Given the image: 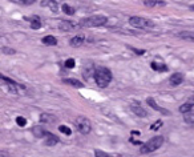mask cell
Returning <instances> with one entry per match:
<instances>
[{
    "instance_id": "cell-8",
    "label": "cell",
    "mask_w": 194,
    "mask_h": 157,
    "mask_svg": "<svg viewBox=\"0 0 194 157\" xmlns=\"http://www.w3.org/2000/svg\"><path fill=\"white\" fill-rule=\"evenodd\" d=\"M182 83H183V75L180 72H174L173 75L169 77V84L173 87H178V85H181Z\"/></svg>"
},
{
    "instance_id": "cell-2",
    "label": "cell",
    "mask_w": 194,
    "mask_h": 157,
    "mask_svg": "<svg viewBox=\"0 0 194 157\" xmlns=\"http://www.w3.org/2000/svg\"><path fill=\"white\" fill-rule=\"evenodd\" d=\"M163 144V137L162 136H154L152 137L149 141L144 143L140 148V153L145 155V153H152V152H156L157 149H160Z\"/></svg>"
},
{
    "instance_id": "cell-7",
    "label": "cell",
    "mask_w": 194,
    "mask_h": 157,
    "mask_svg": "<svg viewBox=\"0 0 194 157\" xmlns=\"http://www.w3.org/2000/svg\"><path fill=\"white\" fill-rule=\"evenodd\" d=\"M146 102L149 104V107H152L154 111L160 112V113H162L163 116H170V115H172V113H170V112H169L168 109H165V108H161V107H158V105H157V102L154 101V99H153V97H148V99H146Z\"/></svg>"
},
{
    "instance_id": "cell-4",
    "label": "cell",
    "mask_w": 194,
    "mask_h": 157,
    "mask_svg": "<svg viewBox=\"0 0 194 157\" xmlns=\"http://www.w3.org/2000/svg\"><path fill=\"white\" fill-rule=\"evenodd\" d=\"M129 24L134 28H140V29H150L154 28V23L150 19L141 17V16H132L129 19Z\"/></svg>"
},
{
    "instance_id": "cell-23",
    "label": "cell",
    "mask_w": 194,
    "mask_h": 157,
    "mask_svg": "<svg viewBox=\"0 0 194 157\" xmlns=\"http://www.w3.org/2000/svg\"><path fill=\"white\" fill-rule=\"evenodd\" d=\"M94 156H96V157H120V156H117V155L106 153V152L100 150V149H96V150H94Z\"/></svg>"
},
{
    "instance_id": "cell-20",
    "label": "cell",
    "mask_w": 194,
    "mask_h": 157,
    "mask_svg": "<svg viewBox=\"0 0 194 157\" xmlns=\"http://www.w3.org/2000/svg\"><path fill=\"white\" fill-rule=\"evenodd\" d=\"M183 121L186 122L187 125H194V112H187V113H183Z\"/></svg>"
},
{
    "instance_id": "cell-29",
    "label": "cell",
    "mask_w": 194,
    "mask_h": 157,
    "mask_svg": "<svg viewBox=\"0 0 194 157\" xmlns=\"http://www.w3.org/2000/svg\"><path fill=\"white\" fill-rule=\"evenodd\" d=\"M160 126H162V121L158 120V121H156V122H154V124L150 126V129H152V131H157L158 128H160Z\"/></svg>"
},
{
    "instance_id": "cell-15",
    "label": "cell",
    "mask_w": 194,
    "mask_h": 157,
    "mask_svg": "<svg viewBox=\"0 0 194 157\" xmlns=\"http://www.w3.org/2000/svg\"><path fill=\"white\" fill-rule=\"evenodd\" d=\"M40 121L44 122V124H51V122L56 121V117L53 115H48V113H41L40 115Z\"/></svg>"
},
{
    "instance_id": "cell-3",
    "label": "cell",
    "mask_w": 194,
    "mask_h": 157,
    "mask_svg": "<svg viewBox=\"0 0 194 157\" xmlns=\"http://www.w3.org/2000/svg\"><path fill=\"white\" fill-rule=\"evenodd\" d=\"M108 21L106 16H102V15H94V16L87 17V19H81L80 20V26L81 28H91V27H101L105 26Z\"/></svg>"
},
{
    "instance_id": "cell-18",
    "label": "cell",
    "mask_w": 194,
    "mask_h": 157,
    "mask_svg": "<svg viewBox=\"0 0 194 157\" xmlns=\"http://www.w3.org/2000/svg\"><path fill=\"white\" fill-rule=\"evenodd\" d=\"M193 108H194V102L193 101H187V102H185V104H182L180 107V112H181V113H187V112H190Z\"/></svg>"
},
{
    "instance_id": "cell-12",
    "label": "cell",
    "mask_w": 194,
    "mask_h": 157,
    "mask_svg": "<svg viewBox=\"0 0 194 157\" xmlns=\"http://www.w3.org/2000/svg\"><path fill=\"white\" fill-rule=\"evenodd\" d=\"M32 132H33V135L36 136V137H45V135H47V131L43 128L41 125H36V126H33L32 128Z\"/></svg>"
},
{
    "instance_id": "cell-13",
    "label": "cell",
    "mask_w": 194,
    "mask_h": 157,
    "mask_svg": "<svg viewBox=\"0 0 194 157\" xmlns=\"http://www.w3.org/2000/svg\"><path fill=\"white\" fill-rule=\"evenodd\" d=\"M69 44H71V47H74V48L81 47L84 44V37L83 36H74L69 40Z\"/></svg>"
},
{
    "instance_id": "cell-22",
    "label": "cell",
    "mask_w": 194,
    "mask_h": 157,
    "mask_svg": "<svg viewBox=\"0 0 194 157\" xmlns=\"http://www.w3.org/2000/svg\"><path fill=\"white\" fill-rule=\"evenodd\" d=\"M43 6H47V7H49V9L51 11H53V12H57V3L54 2V0H47V2H44V3H41Z\"/></svg>"
},
{
    "instance_id": "cell-27",
    "label": "cell",
    "mask_w": 194,
    "mask_h": 157,
    "mask_svg": "<svg viewBox=\"0 0 194 157\" xmlns=\"http://www.w3.org/2000/svg\"><path fill=\"white\" fill-rule=\"evenodd\" d=\"M59 131H60L61 133H65L67 136H71L72 135L71 128H68V126H65V125H60V126H59Z\"/></svg>"
},
{
    "instance_id": "cell-14",
    "label": "cell",
    "mask_w": 194,
    "mask_h": 157,
    "mask_svg": "<svg viewBox=\"0 0 194 157\" xmlns=\"http://www.w3.org/2000/svg\"><path fill=\"white\" fill-rule=\"evenodd\" d=\"M144 4L149 8H153V7H158V6H165L166 3L162 2V0H145Z\"/></svg>"
},
{
    "instance_id": "cell-31",
    "label": "cell",
    "mask_w": 194,
    "mask_h": 157,
    "mask_svg": "<svg viewBox=\"0 0 194 157\" xmlns=\"http://www.w3.org/2000/svg\"><path fill=\"white\" fill-rule=\"evenodd\" d=\"M6 156H7L6 152H0V157H6Z\"/></svg>"
},
{
    "instance_id": "cell-19",
    "label": "cell",
    "mask_w": 194,
    "mask_h": 157,
    "mask_svg": "<svg viewBox=\"0 0 194 157\" xmlns=\"http://www.w3.org/2000/svg\"><path fill=\"white\" fill-rule=\"evenodd\" d=\"M41 41L43 44H45V45H56L57 44V39L54 37V36H45V37H43L41 39Z\"/></svg>"
},
{
    "instance_id": "cell-21",
    "label": "cell",
    "mask_w": 194,
    "mask_h": 157,
    "mask_svg": "<svg viewBox=\"0 0 194 157\" xmlns=\"http://www.w3.org/2000/svg\"><path fill=\"white\" fill-rule=\"evenodd\" d=\"M152 69H154V71H157V72H166L168 71V67L165 65V64H158V63H156V61H153L152 63Z\"/></svg>"
},
{
    "instance_id": "cell-6",
    "label": "cell",
    "mask_w": 194,
    "mask_h": 157,
    "mask_svg": "<svg viewBox=\"0 0 194 157\" xmlns=\"http://www.w3.org/2000/svg\"><path fill=\"white\" fill-rule=\"evenodd\" d=\"M81 28L80 23H73V21H69V20H64L59 23V29L64 32H72V31H76V29Z\"/></svg>"
},
{
    "instance_id": "cell-5",
    "label": "cell",
    "mask_w": 194,
    "mask_h": 157,
    "mask_svg": "<svg viewBox=\"0 0 194 157\" xmlns=\"http://www.w3.org/2000/svg\"><path fill=\"white\" fill-rule=\"evenodd\" d=\"M74 124H76V128L78 129L81 135H89L92 131V124L91 121H89L87 117H83V116H78L76 121H74Z\"/></svg>"
},
{
    "instance_id": "cell-28",
    "label": "cell",
    "mask_w": 194,
    "mask_h": 157,
    "mask_svg": "<svg viewBox=\"0 0 194 157\" xmlns=\"http://www.w3.org/2000/svg\"><path fill=\"white\" fill-rule=\"evenodd\" d=\"M16 124H17L19 126H26V125H27V120L24 119V117L19 116V117H16Z\"/></svg>"
},
{
    "instance_id": "cell-10",
    "label": "cell",
    "mask_w": 194,
    "mask_h": 157,
    "mask_svg": "<svg viewBox=\"0 0 194 157\" xmlns=\"http://www.w3.org/2000/svg\"><path fill=\"white\" fill-rule=\"evenodd\" d=\"M96 69H97V68H94V65L92 64V63H89L88 65L84 67V71H83L84 77H85V78H89L91 76H93V77H94V73H96Z\"/></svg>"
},
{
    "instance_id": "cell-26",
    "label": "cell",
    "mask_w": 194,
    "mask_h": 157,
    "mask_svg": "<svg viewBox=\"0 0 194 157\" xmlns=\"http://www.w3.org/2000/svg\"><path fill=\"white\" fill-rule=\"evenodd\" d=\"M64 65H65V68H68V69H72V68H74V65H76V61H74V59L71 57L64 63Z\"/></svg>"
},
{
    "instance_id": "cell-25",
    "label": "cell",
    "mask_w": 194,
    "mask_h": 157,
    "mask_svg": "<svg viewBox=\"0 0 194 157\" xmlns=\"http://www.w3.org/2000/svg\"><path fill=\"white\" fill-rule=\"evenodd\" d=\"M178 36L182 37V39H185V40L194 41V33H192V32H182V33H178Z\"/></svg>"
},
{
    "instance_id": "cell-24",
    "label": "cell",
    "mask_w": 194,
    "mask_h": 157,
    "mask_svg": "<svg viewBox=\"0 0 194 157\" xmlns=\"http://www.w3.org/2000/svg\"><path fill=\"white\" fill-rule=\"evenodd\" d=\"M61 9H63V12H64V13L69 15V16H72V15H74V8H72L71 6H68V4H63Z\"/></svg>"
},
{
    "instance_id": "cell-17",
    "label": "cell",
    "mask_w": 194,
    "mask_h": 157,
    "mask_svg": "<svg viewBox=\"0 0 194 157\" xmlns=\"http://www.w3.org/2000/svg\"><path fill=\"white\" fill-rule=\"evenodd\" d=\"M28 20H31V28L32 29H40L41 27V20L39 16H32L31 19H28Z\"/></svg>"
},
{
    "instance_id": "cell-9",
    "label": "cell",
    "mask_w": 194,
    "mask_h": 157,
    "mask_svg": "<svg viewBox=\"0 0 194 157\" xmlns=\"http://www.w3.org/2000/svg\"><path fill=\"white\" fill-rule=\"evenodd\" d=\"M44 144H45L47 146H54L56 144H59V137L57 136H54V135H52L51 132H47V135H45V137H44Z\"/></svg>"
},
{
    "instance_id": "cell-32",
    "label": "cell",
    "mask_w": 194,
    "mask_h": 157,
    "mask_svg": "<svg viewBox=\"0 0 194 157\" xmlns=\"http://www.w3.org/2000/svg\"><path fill=\"white\" fill-rule=\"evenodd\" d=\"M190 9H192V11H194V4H193V6H190Z\"/></svg>"
},
{
    "instance_id": "cell-16",
    "label": "cell",
    "mask_w": 194,
    "mask_h": 157,
    "mask_svg": "<svg viewBox=\"0 0 194 157\" xmlns=\"http://www.w3.org/2000/svg\"><path fill=\"white\" fill-rule=\"evenodd\" d=\"M63 83H65V84H69V85H72V87H76V88H83L84 84L81 81H78L76 80V78H64Z\"/></svg>"
},
{
    "instance_id": "cell-11",
    "label": "cell",
    "mask_w": 194,
    "mask_h": 157,
    "mask_svg": "<svg viewBox=\"0 0 194 157\" xmlns=\"http://www.w3.org/2000/svg\"><path fill=\"white\" fill-rule=\"evenodd\" d=\"M130 109H132V112H133L134 115H137V116H140V117H146L148 116V112L144 109L142 107H140V105L132 104L130 105Z\"/></svg>"
},
{
    "instance_id": "cell-1",
    "label": "cell",
    "mask_w": 194,
    "mask_h": 157,
    "mask_svg": "<svg viewBox=\"0 0 194 157\" xmlns=\"http://www.w3.org/2000/svg\"><path fill=\"white\" fill-rule=\"evenodd\" d=\"M94 81L100 88H106L109 83L112 81V72L105 67H100L96 69L94 73Z\"/></svg>"
},
{
    "instance_id": "cell-30",
    "label": "cell",
    "mask_w": 194,
    "mask_h": 157,
    "mask_svg": "<svg viewBox=\"0 0 194 157\" xmlns=\"http://www.w3.org/2000/svg\"><path fill=\"white\" fill-rule=\"evenodd\" d=\"M16 52L12 48H7V47H3V53H6V55H13V53Z\"/></svg>"
}]
</instances>
